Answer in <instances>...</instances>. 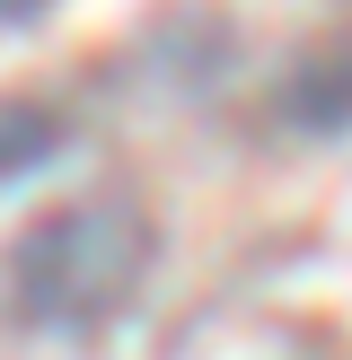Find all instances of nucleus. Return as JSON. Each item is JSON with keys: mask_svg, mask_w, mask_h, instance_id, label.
Here are the masks:
<instances>
[{"mask_svg": "<svg viewBox=\"0 0 352 360\" xmlns=\"http://www.w3.org/2000/svg\"><path fill=\"white\" fill-rule=\"evenodd\" d=\"M53 158H62V115L35 97H0V185L53 167Z\"/></svg>", "mask_w": 352, "mask_h": 360, "instance_id": "f03ea898", "label": "nucleus"}, {"mask_svg": "<svg viewBox=\"0 0 352 360\" xmlns=\"http://www.w3.org/2000/svg\"><path fill=\"white\" fill-rule=\"evenodd\" d=\"M158 264V229L123 193H88V202L44 211L35 229H18L9 246V308L35 334H97L141 299Z\"/></svg>", "mask_w": 352, "mask_h": 360, "instance_id": "f257e3e1", "label": "nucleus"}, {"mask_svg": "<svg viewBox=\"0 0 352 360\" xmlns=\"http://www.w3.org/2000/svg\"><path fill=\"white\" fill-rule=\"evenodd\" d=\"M326 70H334V79H317V70H308V79L291 88V115H299V123H317V132L352 115V62H326Z\"/></svg>", "mask_w": 352, "mask_h": 360, "instance_id": "7ed1b4c3", "label": "nucleus"}, {"mask_svg": "<svg viewBox=\"0 0 352 360\" xmlns=\"http://www.w3.org/2000/svg\"><path fill=\"white\" fill-rule=\"evenodd\" d=\"M35 9H53V0H0V27H18V18H35Z\"/></svg>", "mask_w": 352, "mask_h": 360, "instance_id": "20e7f679", "label": "nucleus"}]
</instances>
